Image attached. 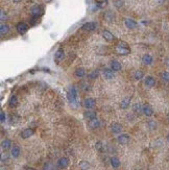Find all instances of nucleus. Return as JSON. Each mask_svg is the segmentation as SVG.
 Wrapping results in <instances>:
<instances>
[{
	"label": "nucleus",
	"mask_w": 169,
	"mask_h": 170,
	"mask_svg": "<svg viewBox=\"0 0 169 170\" xmlns=\"http://www.w3.org/2000/svg\"><path fill=\"white\" fill-rule=\"evenodd\" d=\"M16 29H17V32H19L20 35H23V34H25V32L28 30V26H27L26 23H24V22H20V23L17 24Z\"/></svg>",
	"instance_id": "obj_4"
},
{
	"label": "nucleus",
	"mask_w": 169,
	"mask_h": 170,
	"mask_svg": "<svg viewBox=\"0 0 169 170\" xmlns=\"http://www.w3.org/2000/svg\"><path fill=\"white\" fill-rule=\"evenodd\" d=\"M131 100H132L131 97H125L124 99H122L121 104H120L121 109H127V108L129 107V104H131Z\"/></svg>",
	"instance_id": "obj_19"
},
{
	"label": "nucleus",
	"mask_w": 169,
	"mask_h": 170,
	"mask_svg": "<svg viewBox=\"0 0 169 170\" xmlns=\"http://www.w3.org/2000/svg\"><path fill=\"white\" fill-rule=\"evenodd\" d=\"M165 64L169 67V58H166V60H165Z\"/></svg>",
	"instance_id": "obj_41"
},
{
	"label": "nucleus",
	"mask_w": 169,
	"mask_h": 170,
	"mask_svg": "<svg viewBox=\"0 0 169 170\" xmlns=\"http://www.w3.org/2000/svg\"><path fill=\"white\" fill-rule=\"evenodd\" d=\"M20 153H21V150H20V147H19V146H17V145H14V146L11 147V156L14 157V158H18V157L20 156Z\"/></svg>",
	"instance_id": "obj_13"
},
{
	"label": "nucleus",
	"mask_w": 169,
	"mask_h": 170,
	"mask_svg": "<svg viewBox=\"0 0 169 170\" xmlns=\"http://www.w3.org/2000/svg\"><path fill=\"white\" fill-rule=\"evenodd\" d=\"M83 114H85V117H86L87 119H89L90 121H92V120L96 119V113H95L94 111L88 110V111H86V112L83 113Z\"/></svg>",
	"instance_id": "obj_12"
},
{
	"label": "nucleus",
	"mask_w": 169,
	"mask_h": 170,
	"mask_svg": "<svg viewBox=\"0 0 169 170\" xmlns=\"http://www.w3.org/2000/svg\"><path fill=\"white\" fill-rule=\"evenodd\" d=\"M119 46H121V47H126V48H129V45L125 43V42H120L119 43Z\"/></svg>",
	"instance_id": "obj_40"
},
{
	"label": "nucleus",
	"mask_w": 169,
	"mask_h": 170,
	"mask_svg": "<svg viewBox=\"0 0 169 170\" xmlns=\"http://www.w3.org/2000/svg\"><path fill=\"white\" fill-rule=\"evenodd\" d=\"M0 19H1V21H4L6 19V14H5V12H4L3 9H1V11H0Z\"/></svg>",
	"instance_id": "obj_37"
},
{
	"label": "nucleus",
	"mask_w": 169,
	"mask_h": 170,
	"mask_svg": "<svg viewBox=\"0 0 169 170\" xmlns=\"http://www.w3.org/2000/svg\"><path fill=\"white\" fill-rule=\"evenodd\" d=\"M111 130H112L113 134H120L122 132V125L120 123H117V122H114L111 125Z\"/></svg>",
	"instance_id": "obj_6"
},
{
	"label": "nucleus",
	"mask_w": 169,
	"mask_h": 170,
	"mask_svg": "<svg viewBox=\"0 0 169 170\" xmlns=\"http://www.w3.org/2000/svg\"><path fill=\"white\" fill-rule=\"evenodd\" d=\"M143 114L145 116H147V117H150V116L154 115V110H152V108L149 104L143 105Z\"/></svg>",
	"instance_id": "obj_10"
},
{
	"label": "nucleus",
	"mask_w": 169,
	"mask_h": 170,
	"mask_svg": "<svg viewBox=\"0 0 169 170\" xmlns=\"http://www.w3.org/2000/svg\"><path fill=\"white\" fill-rule=\"evenodd\" d=\"M18 103V99L16 96H11V99H9V105L11 107H16Z\"/></svg>",
	"instance_id": "obj_31"
},
{
	"label": "nucleus",
	"mask_w": 169,
	"mask_h": 170,
	"mask_svg": "<svg viewBox=\"0 0 169 170\" xmlns=\"http://www.w3.org/2000/svg\"><path fill=\"white\" fill-rule=\"evenodd\" d=\"M102 37H103V39H106V41H113L115 39V37H114V35L113 34H111L110 32H108V30H104V32H102Z\"/></svg>",
	"instance_id": "obj_23"
},
{
	"label": "nucleus",
	"mask_w": 169,
	"mask_h": 170,
	"mask_svg": "<svg viewBox=\"0 0 169 170\" xmlns=\"http://www.w3.org/2000/svg\"><path fill=\"white\" fill-rule=\"evenodd\" d=\"M147 127H148L150 130H157V122L154 121V120H149V121H147Z\"/></svg>",
	"instance_id": "obj_27"
},
{
	"label": "nucleus",
	"mask_w": 169,
	"mask_h": 170,
	"mask_svg": "<svg viewBox=\"0 0 169 170\" xmlns=\"http://www.w3.org/2000/svg\"><path fill=\"white\" fill-rule=\"evenodd\" d=\"M115 5L117 6V7H121V6L123 5V2H122L121 0H116V1H115Z\"/></svg>",
	"instance_id": "obj_38"
},
{
	"label": "nucleus",
	"mask_w": 169,
	"mask_h": 170,
	"mask_svg": "<svg viewBox=\"0 0 169 170\" xmlns=\"http://www.w3.org/2000/svg\"><path fill=\"white\" fill-rule=\"evenodd\" d=\"M103 76L106 79H112L114 78V72L112 69H104L103 70Z\"/></svg>",
	"instance_id": "obj_21"
},
{
	"label": "nucleus",
	"mask_w": 169,
	"mask_h": 170,
	"mask_svg": "<svg viewBox=\"0 0 169 170\" xmlns=\"http://www.w3.org/2000/svg\"><path fill=\"white\" fill-rule=\"evenodd\" d=\"M45 1H46V2H51L52 0H45Z\"/></svg>",
	"instance_id": "obj_45"
},
{
	"label": "nucleus",
	"mask_w": 169,
	"mask_h": 170,
	"mask_svg": "<svg viewBox=\"0 0 169 170\" xmlns=\"http://www.w3.org/2000/svg\"><path fill=\"white\" fill-rule=\"evenodd\" d=\"M136 170H141V169H136Z\"/></svg>",
	"instance_id": "obj_47"
},
{
	"label": "nucleus",
	"mask_w": 169,
	"mask_h": 170,
	"mask_svg": "<svg viewBox=\"0 0 169 170\" xmlns=\"http://www.w3.org/2000/svg\"><path fill=\"white\" fill-rule=\"evenodd\" d=\"M124 23H125V26L127 27V28H135V27H137V22H136L135 20H133V19H129V18H127V19H125L124 20Z\"/></svg>",
	"instance_id": "obj_11"
},
{
	"label": "nucleus",
	"mask_w": 169,
	"mask_h": 170,
	"mask_svg": "<svg viewBox=\"0 0 169 170\" xmlns=\"http://www.w3.org/2000/svg\"><path fill=\"white\" fill-rule=\"evenodd\" d=\"M7 159H9V155H7V153H2V155H1V161L2 162L6 161Z\"/></svg>",
	"instance_id": "obj_39"
},
{
	"label": "nucleus",
	"mask_w": 169,
	"mask_h": 170,
	"mask_svg": "<svg viewBox=\"0 0 169 170\" xmlns=\"http://www.w3.org/2000/svg\"><path fill=\"white\" fill-rule=\"evenodd\" d=\"M63 58H64V50H63L62 48H60L57 52H55V60L57 62H60V61H62Z\"/></svg>",
	"instance_id": "obj_22"
},
{
	"label": "nucleus",
	"mask_w": 169,
	"mask_h": 170,
	"mask_svg": "<svg viewBox=\"0 0 169 170\" xmlns=\"http://www.w3.org/2000/svg\"><path fill=\"white\" fill-rule=\"evenodd\" d=\"M134 76H135V78L137 79V81H140V79H142V78H143L144 74H143V72H142V71L138 70V71H136V72H135Z\"/></svg>",
	"instance_id": "obj_30"
},
{
	"label": "nucleus",
	"mask_w": 169,
	"mask_h": 170,
	"mask_svg": "<svg viewBox=\"0 0 169 170\" xmlns=\"http://www.w3.org/2000/svg\"><path fill=\"white\" fill-rule=\"evenodd\" d=\"M110 163H111L113 168H118L120 166V160L117 157H112V158L110 159Z\"/></svg>",
	"instance_id": "obj_15"
},
{
	"label": "nucleus",
	"mask_w": 169,
	"mask_h": 170,
	"mask_svg": "<svg viewBox=\"0 0 169 170\" xmlns=\"http://www.w3.org/2000/svg\"><path fill=\"white\" fill-rule=\"evenodd\" d=\"M6 120V115L5 113L3 112V111H1V113H0V121H1V123H4Z\"/></svg>",
	"instance_id": "obj_35"
},
{
	"label": "nucleus",
	"mask_w": 169,
	"mask_h": 170,
	"mask_svg": "<svg viewBox=\"0 0 169 170\" xmlns=\"http://www.w3.org/2000/svg\"><path fill=\"white\" fill-rule=\"evenodd\" d=\"M96 28V24L94 22H87L83 25V30H87V32H93Z\"/></svg>",
	"instance_id": "obj_9"
},
{
	"label": "nucleus",
	"mask_w": 169,
	"mask_h": 170,
	"mask_svg": "<svg viewBox=\"0 0 169 170\" xmlns=\"http://www.w3.org/2000/svg\"><path fill=\"white\" fill-rule=\"evenodd\" d=\"M167 141H168V143H169V134L167 135Z\"/></svg>",
	"instance_id": "obj_44"
},
{
	"label": "nucleus",
	"mask_w": 169,
	"mask_h": 170,
	"mask_svg": "<svg viewBox=\"0 0 169 170\" xmlns=\"http://www.w3.org/2000/svg\"><path fill=\"white\" fill-rule=\"evenodd\" d=\"M129 140H131V137H129L127 134H121V135L118 136V138H117L118 143L121 145L127 144V143L129 142Z\"/></svg>",
	"instance_id": "obj_3"
},
{
	"label": "nucleus",
	"mask_w": 169,
	"mask_h": 170,
	"mask_svg": "<svg viewBox=\"0 0 169 170\" xmlns=\"http://www.w3.org/2000/svg\"><path fill=\"white\" fill-rule=\"evenodd\" d=\"M90 126H91L92 128H97V127L100 126V122L98 121L97 119H94V120H92V121L90 122Z\"/></svg>",
	"instance_id": "obj_29"
},
{
	"label": "nucleus",
	"mask_w": 169,
	"mask_h": 170,
	"mask_svg": "<svg viewBox=\"0 0 169 170\" xmlns=\"http://www.w3.org/2000/svg\"><path fill=\"white\" fill-rule=\"evenodd\" d=\"M83 105L88 110H91L96 105V101H95V99H93V98H87L86 100L83 101Z\"/></svg>",
	"instance_id": "obj_5"
},
{
	"label": "nucleus",
	"mask_w": 169,
	"mask_h": 170,
	"mask_svg": "<svg viewBox=\"0 0 169 170\" xmlns=\"http://www.w3.org/2000/svg\"><path fill=\"white\" fill-rule=\"evenodd\" d=\"M57 167L61 168V169H65L69 166L70 164V161H69V159L67 157H62V158L59 159V161H57Z\"/></svg>",
	"instance_id": "obj_2"
},
{
	"label": "nucleus",
	"mask_w": 169,
	"mask_h": 170,
	"mask_svg": "<svg viewBox=\"0 0 169 170\" xmlns=\"http://www.w3.org/2000/svg\"><path fill=\"white\" fill-rule=\"evenodd\" d=\"M97 76H98V71H96V70L92 71L89 74V78H91V79H95V78H97Z\"/></svg>",
	"instance_id": "obj_34"
},
{
	"label": "nucleus",
	"mask_w": 169,
	"mask_h": 170,
	"mask_svg": "<svg viewBox=\"0 0 169 170\" xmlns=\"http://www.w3.org/2000/svg\"><path fill=\"white\" fill-rule=\"evenodd\" d=\"M144 83H145V86H146V87H149V88H151V87H154V86L156 85L155 78L152 77V76H147V77L145 78V81H144Z\"/></svg>",
	"instance_id": "obj_17"
},
{
	"label": "nucleus",
	"mask_w": 169,
	"mask_h": 170,
	"mask_svg": "<svg viewBox=\"0 0 169 170\" xmlns=\"http://www.w3.org/2000/svg\"><path fill=\"white\" fill-rule=\"evenodd\" d=\"M114 18H115V16L112 14V13H110V12H109L108 14H106V19L108 21H112L113 19H114Z\"/></svg>",
	"instance_id": "obj_36"
},
{
	"label": "nucleus",
	"mask_w": 169,
	"mask_h": 170,
	"mask_svg": "<svg viewBox=\"0 0 169 170\" xmlns=\"http://www.w3.org/2000/svg\"><path fill=\"white\" fill-rule=\"evenodd\" d=\"M161 77L164 81H169V72H166V71L163 72L161 74Z\"/></svg>",
	"instance_id": "obj_33"
},
{
	"label": "nucleus",
	"mask_w": 169,
	"mask_h": 170,
	"mask_svg": "<svg viewBox=\"0 0 169 170\" xmlns=\"http://www.w3.org/2000/svg\"><path fill=\"white\" fill-rule=\"evenodd\" d=\"M76 96H77V93H76V89L74 87L70 88V90L68 91V94H67V97H68V100L70 103H75L76 101Z\"/></svg>",
	"instance_id": "obj_1"
},
{
	"label": "nucleus",
	"mask_w": 169,
	"mask_h": 170,
	"mask_svg": "<svg viewBox=\"0 0 169 170\" xmlns=\"http://www.w3.org/2000/svg\"><path fill=\"white\" fill-rule=\"evenodd\" d=\"M95 148H96L98 151H103V144H102V142H100V141L96 142V144H95Z\"/></svg>",
	"instance_id": "obj_32"
},
{
	"label": "nucleus",
	"mask_w": 169,
	"mask_h": 170,
	"mask_svg": "<svg viewBox=\"0 0 169 170\" xmlns=\"http://www.w3.org/2000/svg\"><path fill=\"white\" fill-rule=\"evenodd\" d=\"M9 32V26L7 24H1V26H0V34H1V36L6 35Z\"/></svg>",
	"instance_id": "obj_26"
},
{
	"label": "nucleus",
	"mask_w": 169,
	"mask_h": 170,
	"mask_svg": "<svg viewBox=\"0 0 169 170\" xmlns=\"http://www.w3.org/2000/svg\"><path fill=\"white\" fill-rule=\"evenodd\" d=\"M78 167L80 168V170H89V168L91 167V165H90V163L88 161L83 160V161H80L78 163Z\"/></svg>",
	"instance_id": "obj_14"
},
{
	"label": "nucleus",
	"mask_w": 169,
	"mask_h": 170,
	"mask_svg": "<svg viewBox=\"0 0 169 170\" xmlns=\"http://www.w3.org/2000/svg\"><path fill=\"white\" fill-rule=\"evenodd\" d=\"M133 110H134V113H135V114H141V113H143V107H142L140 103L134 104V105H133Z\"/></svg>",
	"instance_id": "obj_25"
},
{
	"label": "nucleus",
	"mask_w": 169,
	"mask_h": 170,
	"mask_svg": "<svg viewBox=\"0 0 169 170\" xmlns=\"http://www.w3.org/2000/svg\"><path fill=\"white\" fill-rule=\"evenodd\" d=\"M158 1H159V2H160V3H163L164 1H165V0H158Z\"/></svg>",
	"instance_id": "obj_43"
},
{
	"label": "nucleus",
	"mask_w": 169,
	"mask_h": 170,
	"mask_svg": "<svg viewBox=\"0 0 169 170\" xmlns=\"http://www.w3.org/2000/svg\"><path fill=\"white\" fill-rule=\"evenodd\" d=\"M75 75H76L77 77H83V76L86 75L85 69H83V68H77V69L75 70Z\"/></svg>",
	"instance_id": "obj_28"
},
{
	"label": "nucleus",
	"mask_w": 169,
	"mask_h": 170,
	"mask_svg": "<svg viewBox=\"0 0 169 170\" xmlns=\"http://www.w3.org/2000/svg\"><path fill=\"white\" fill-rule=\"evenodd\" d=\"M116 51L119 53V54H122V55H126L129 53V49L126 48V47H121L118 45L117 47H116Z\"/></svg>",
	"instance_id": "obj_18"
},
{
	"label": "nucleus",
	"mask_w": 169,
	"mask_h": 170,
	"mask_svg": "<svg viewBox=\"0 0 169 170\" xmlns=\"http://www.w3.org/2000/svg\"><path fill=\"white\" fill-rule=\"evenodd\" d=\"M21 1H22V0H14V2H21Z\"/></svg>",
	"instance_id": "obj_42"
},
{
	"label": "nucleus",
	"mask_w": 169,
	"mask_h": 170,
	"mask_svg": "<svg viewBox=\"0 0 169 170\" xmlns=\"http://www.w3.org/2000/svg\"><path fill=\"white\" fill-rule=\"evenodd\" d=\"M142 62L145 65H151L152 62H154V58H152V56L150 54H144L142 56Z\"/></svg>",
	"instance_id": "obj_16"
},
{
	"label": "nucleus",
	"mask_w": 169,
	"mask_h": 170,
	"mask_svg": "<svg viewBox=\"0 0 169 170\" xmlns=\"http://www.w3.org/2000/svg\"><path fill=\"white\" fill-rule=\"evenodd\" d=\"M167 120H168V122H169V114L167 115Z\"/></svg>",
	"instance_id": "obj_46"
},
{
	"label": "nucleus",
	"mask_w": 169,
	"mask_h": 170,
	"mask_svg": "<svg viewBox=\"0 0 169 170\" xmlns=\"http://www.w3.org/2000/svg\"><path fill=\"white\" fill-rule=\"evenodd\" d=\"M34 132L32 128H26V130H22V133H21V138L22 139H28L34 135Z\"/></svg>",
	"instance_id": "obj_7"
},
{
	"label": "nucleus",
	"mask_w": 169,
	"mask_h": 170,
	"mask_svg": "<svg viewBox=\"0 0 169 170\" xmlns=\"http://www.w3.org/2000/svg\"><path fill=\"white\" fill-rule=\"evenodd\" d=\"M1 147H2L3 149H9V148H11V141L9 140V139H4L2 142H1Z\"/></svg>",
	"instance_id": "obj_20"
},
{
	"label": "nucleus",
	"mask_w": 169,
	"mask_h": 170,
	"mask_svg": "<svg viewBox=\"0 0 169 170\" xmlns=\"http://www.w3.org/2000/svg\"><path fill=\"white\" fill-rule=\"evenodd\" d=\"M111 69H112L113 71H119V70L121 69V64L117 61H113L112 63H111Z\"/></svg>",
	"instance_id": "obj_24"
},
{
	"label": "nucleus",
	"mask_w": 169,
	"mask_h": 170,
	"mask_svg": "<svg viewBox=\"0 0 169 170\" xmlns=\"http://www.w3.org/2000/svg\"><path fill=\"white\" fill-rule=\"evenodd\" d=\"M42 13H43V11H42V7L39 5H34L32 7V15L34 16V17H39V16H41L42 15Z\"/></svg>",
	"instance_id": "obj_8"
}]
</instances>
